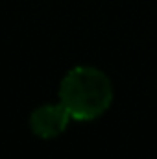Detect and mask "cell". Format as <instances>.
I'll return each mask as SVG.
<instances>
[{
	"label": "cell",
	"instance_id": "cell-2",
	"mask_svg": "<svg viewBox=\"0 0 157 159\" xmlns=\"http://www.w3.org/2000/svg\"><path fill=\"white\" fill-rule=\"evenodd\" d=\"M69 111L63 104H50L43 106L32 115V129L39 137H56L59 135L69 124Z\"/></svg>",
	"mask_w": 157,
	"mask_h": 159
},
{
	"label": "cell",
	"instance_id": "cell-1",
	"mask_svg": "<svg viewBox=\"0 0 157 159\" xmlns=\"http://www.w3.org/2000/svg\"><path fill=\"white\" fill-rule=\"evenodd\" d=\"M59 98L70 117L91 120L109 107L113 89L107 76L98 69L76 67L61 81Z\"/></svg>",
	"mask_w": 157,
	"mask_h": 159
}]
</instances>
